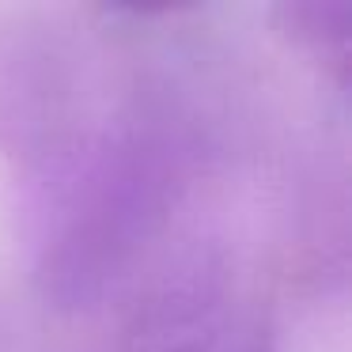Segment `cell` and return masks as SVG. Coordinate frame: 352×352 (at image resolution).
I'll return each instance as SVG.
<instances>
[{"label": "cell", "mask_w": 352, "mask_h": 352, "mask_svg": "<svg viewBox=\"0 0 352 352\" xmlns=\"http://www.w3.org/2000/svg\"><path fill=\"white\" fill-rule=\"evenodd\" d=\"M284 19L296 42L314 50L318 57H333L344 65L349 57V4L341 0H299L284 4Z\"/></svg>", "instance_id": "6da1fadb"}, {"label": "cell", "mask_w": 352, "mask_h": 352, "mask_svg": "<svg viewBox=\"0 0 352 352\" xmlns=\"http://www.w3.org/2000/svg\"><path fill=\"white\" fill-rule=\"evenodd\" d=\"M160 352H265V344H261V329L254 326H205Z\"/></svg>", "instance_id": "7a4b0ae2"}]
</instances>
